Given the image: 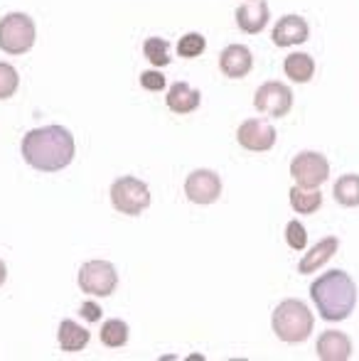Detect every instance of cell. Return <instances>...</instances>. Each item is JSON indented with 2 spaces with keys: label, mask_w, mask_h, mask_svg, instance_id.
<instances>
[{
  "label": "cell",
  "mask_w": 359,
  "mask_h": 361,
  "mask_svg": "<svg viewBox=\"0 0 359 361\" xmlns=\"http://www.w3.org/2000/svg\"><path fill=\"white\" fill-rule=\"evenodd\" d=\"M23 157L39 172H59L74 160V135L62 126H44L23 138Z\"/></svg>",
  "instance_id": "6da1fadb"
},
{
  "label": "cell",
  "mask_w": 359,
  "mask_h": 361,
  "mask_svg": "<svg viewBox=\"0 0 359 361\" xmlns=\"http://www.w3.org/2000/svg\"><path fill=\"white\" fill-rule=\"evenodd\" d=\"M310 298L317 312L327 322H342L355 312L357 305V286L345 271L322 273L310 286Z\"/></svg>",
  "instance_id": "7a4b0ae2"
},
{
  "label": "cell",
  "mask_w": 359,
  "mask_h": 361,
  "mask_svg": "<svg viewBox=\"0 0 359 361\" xmlns=\"http://www.w3.org/2000/svg\"><path fill=\"white\" fill-rule=\"evenodd\" d=\"M273 332L281 342L286 344H300L310 337L312 332V312L308 310L305 302L300 300H283L276 310H273Z\"/></svg>",
  "instance_id": "3957f363"
},
{
  "label": "cell",
  "mask_w": 359,
  "mask_h": 361,
  "mask_svg": "<svg viewBox=\"0 0 359 361\" xmlns=\"http://www.w3.org/2000/svg\"><path fill=\"white\" fill-rule=\"evenodd\" d=\"M37 27L25 13H10L0 20V49L8 54H25L32 49Z\"/></svg>",
  "instance_id": "277c9868"
},
{
  "label": "cell",
  "mask_w": 359,
  "mask_h": 361,
  "mask_svg": "<svg viewBox=\"0 0 359 361\" xmlns=\"http://www.w3.org/2000/svg\"><path fill=\"white\" fill-rule=\"evenodd\" d=\"M111 202H114V209L121 214L138 216L150 207V190L138 177H118L111 185Z\"/></svg>",
  "instance_id": "5b68a950"
},
{
  "label": "cell",
  "mask_w": 359,
  "mask_h": 361,
  "mask_svg": "<svg viewBox=\"0 0 359 361\" xmlns=\"http://www.w3.org/2000/svg\"><path fill=\"white\" fill-rule=\"evenodd\" d=\"M79 288L94 298H109L118 286V273L109 261H89L79 268Z\"/></svg>",
  "instance_id": "8992f818"
},
{
  "label": "cell",
  "mask_w": 359,
  "mask_h": 361,
  "mask_svg": "<svg viewBox=\"0 0 359 361\" xmlns=\"http://www.w3.org/2000/svg\"><path fill=\"white\" fill-rule=\"evenodd\" d=\"M291 175L296 180V185L315 190V187H320L330 177V162H327V157L322 152L315 150L298 152L291 162Z\"/></svg>",
  "instance_id": "52a82bcc"
},
{
  "label": "cell",
  "mask_w": 359,
  "mask_h": 361,
  "mask_svg": "<svg viewBox=\"0 0 359 361\" xmlns=\"http://www.w3.org/2000/svg\"><path fill=\"white\" fill-rule=\"evenodd\" d=\"M254 106L259 114L271 116V118H283L293 109V91L281 81H266L256 89Z\"/></svg>",
  "instance_id": "ba28073f"
},
{
  "label": "cell",
  "mask_w": 359,
  "mask_h": 361,
  "mask_svg": "<svg viewBox=\"0 0 359 361\" xmlns=\"http://www.w3.org/2000/svg\"><path fill=\"white\" fill-rule=\"evenodd\" d=\"M185 195L195 204H214L221 197V180L212 170H195L185 180Z\"/></svg>",
  "instance_id": "9c48e42d"
},
{
  "label": "cell",
  "mask_w": 359,
  "mask_h": 361,
  "mask_svg": "<svg viewBox=\"0 0 359 361\" xmlns=\"http://www.w3.org/2000/svg\"><path fill=\"white\" fill-rule=\"evenodd\" d=\"M236 140H239L241 147L251 152H266L276 145V128L264 118H249L239 126Z\"/></svg>",
  "instance_id": "30bf717a"
},
{
  "label": "cell",
  "mask_w": 359,
  "mask_h": 361,
  "mask_svg": "<svg viewBox=\"0 0 359 361\" xmlns=\"http://www.w3.org/2000/svg\"><path fill=\"white\" fill-rule=\"evenodd\" d=\"M271 37L276 47H293V44L308 42L310 27H308L305 18H300V15H286V18H281L276 23Z\"/></svg>",
  "instance_id": "8fae6325"
},
{
  "label": "cell",
  "mask_w": 359,
  "mask_h": 361,
  "mask_svg": "<svg viewBox=\"0 0 359 361\" xmlns=\"http://www.w3.org/2000/svg\"><path fill=\"white\" fill-rule=\"evenodd\" d=\"M317 359L322 361H347L352 357V339L345 332L337 329H325L317 337Z\"/></svg>",
  "instance_id": "7c38bea8"
},
{
  "label": "cell",
  "mask_w": 359,
  "mask_h": 361,
  "mask_svg": "<svg viewBox=\"0 0 359 361\" xmlns=\"http://www.w3.org/2000/svg\"><path fill=\"white\" fill-rule=\"evenodd\" d=\"M251 67H254V57H251V49L244 44H229L219 54V69L229 79H244L251 72Z\"/></svg>",
  "instance_id": "4fadbf2b"
},
{
  "label": "cell",
  "mask_w": 359,
  "mask_h": 361,
  "mask_svg": "<svg viewBox=\"0 0 359 361\" xmlns=\"http://www.w3.org/2000/svg\"><path fill=\"white\" fill-rule=\"evenodd\" d=\"M269 3L266 0H249V3L236 8V25L246 35H259L269 25Z\"/></svg>",
  "instance_id": "5bb4252c"
},
{
  "label": "cell",
  "mask_w": 359,
  "mask_h": 361,
  "mask_svg": "<svg viewBox=\"0 0 359 361\" xmlns=\"http://www.w3.org/2000/svg\"><path fill=\"white\" fill-rule=\"evenodd\" d=\"M337 248H340V238L337 236H327V238H322V241H317L315 246H312L310 251L300 258V263H298V273H303V276L315 273L317 268H322L332 256H335Z\"/></svg>",
  "instance_id": "9a60e30c"
},
{
  "label": "cell",
  "mask_w": 359,
  "mask_h": 361,
  "mask_svg": "<svg viewBox=\"0 0 359 361\" xmlns=\"http://www.w3.org/2000/svg\"><path fill=\"white\" fill-rule=\"evenodd\" d=\"M202 94L197 89H192L185 81H175L168 89V96H165V104H168L170 111L175 114H192L195 109H200Z\"/></svg>",
  "instance_id": "2e32d148"
},
{
  "label": "cell",
  "mask_w": 359,
  "mask_h": 361,
  "mask_svg": "<svg viewBox=\"0 0 359 361\" xmlns=\"http://www.w3.org/2000/svg\"><path fill=\"white\" fill-rule=\"evenodd\" d=\"M91 334L89 329H84L82 324H77L74 319H62L57 332V342L62 347V352H82L89 344Z\"/></svg>",
  "instance_id": "e0dca14e"
},
{
  "label": "cell",
  "mask_w": 359,
  "mask_h": 361,
  "mask_svg": "<svg viewBox=\"0 0 359 361\" xmlns=\"http://www.w3.org/2000/svg\"><path fill=\"white\" fill-rule=\"evenodd\" d=\"M283 72L296 84H308L312 79V74H315V59L305 52L288 54L286 62H283Z\"/></svg>",
  "instance_id": "ac0fdd59"
},
{
  "label": "cell",
  "mask_w": 359,
  "mask_h": 361,
  "mask_svg": "<svg viewBox=\"0 0 359 361\" xmlns=\"http://www.w3.org/2000/svg\"><path fill=\"white\" fill-rule=\"evenodd\" d=\"M291 207L298 212V214H315V212L322 207V192H320V187L310 190V187L296 185L291 190Z\"/></svg>",
  "instance_id": "d6986e66"
},
{
  "label": "cell",
  "mask_w": 359,
  "mask_h": 361,
  "mask_svg": "<svg viewBox=\"0 0 359 361\" xmlns=\"http://www.w3.org/2000/svg\"><path fill=\"white\" fill-rule=\"evenodd\" d=\"M332 197L342 207H359V175H342L335 182Z\"/></svg>",
  "instance_id": "ffe728a7"
},
{
  "label": "cell",
  "mask_w": 359,
  "mask_h": 361,
  "mask_svg": "<svg viewBox=\"0 0 359 361\" xmlns=\"http://www.w3.org/2000/svg\"><path fill=\"white\" fill-rule=\"evenodd\" d=\"M101 342L111 349L123 347V344L128 342V324H126L123 319H116V317L106 319V322L101 324Z\"/></svg>",
  "instance_id": "44dd1931"
},
{
  "label": "cell",
  "mask_w": 359,
  "mask_h": 361,
  "mask_svg": "<svg viewBox=\"0 0 359 361\" xmlns=\"http://www.w3.org/2000/svg\"><path fill=\"white\" fill-rule=\"evenodd\" d=\"M170 44L168 39H160V37H148L143 42V54L153 67H168L170 64Z\"/></svg>",
  "instance_id": "7402d4cb"
},
{
  "label": "cell",
  "mask_w": 359,
  "mask_h": 361,
  "mask_svg": "<svg viewBox=\"0 0 359 361\" xmlns=\"http://www.w3.org/2000/svg\"><path fill=\"white\" fill-rule=\"evenodd\" d=\"M205 47H207L205 35L187 32L185 37H180V42H178V54H180V57H185V59H195V57H200V54L205 52Z\"/></svg>",
  "instance_id": "603a6c76"
},
{
  "label": "cell",
  "mask_w": 359,
  "mask_h": 361,
  "mask_svg": "<svg viewBox=\"0 0 359 361\" xmlns=\"http://www.w3.org/2000/svg\"><path fill=\"white\" fill-rule=\"evenodd\" d=\"M18 86H20L18 69L8 62H0V101L10 99L18 91Z\"/></svg>",
  "instance_id": "cb8c5ba5"
},
{
  "label": "cell",
  "mask_w": 359,
  "mask_h": 361,
  "mask_svg": "<svg viewBox=\"0 0 359 361\" xmlns=\"http://www.w3.org/2000/svg\"><path fill=\"white\" fill-rule=\"evenodd\" d=\"M286 241L293 251H303L308 246V233H305V226L300 221H291L286 226Z\"/></svg>",
  "instance_id": "d4e9b609"
},
{
  "label": "cell",
  "mask_w": 359,
  "mask_h": 361,
  "mask_svg": "<svg viewBox=\"0 0 359 361\" xmlns=\"http://www.w3.org/2000/svg\"><path fill=\"white\" fill-rule=\"evenodd\" d=\"M140 86L148 91H160L165 89V76L160 72H143L140 74Z\"/></svg>",
  "instance_id": "484cf974"
},
{
  "label": "cell",
  "mask_w": 359,
  "mask_h": 361,
  "mask_svg": "<svg viewBox=\"0 0 359 361\" xmlns=\"http://www.w3.org/2000/svg\"><path fill=\"white\" fill-rule=\"evenodd\" d=\"M82 317L87 319V322H99L101 319V307L96 302H91V300H87V302H82Z\"/></svg>",
  "instance_id": "4316f807"
},
{
  "label": "cell",
  "mask_w": 359,
  "mask_h": 361,
  "mask_svg": "<svg viewBox=\"0 0 359 361\" xmlns=\"http://www.w3.org/2000/svg\"><path fill=\"white\" fill-rule=\"evenodd\" d=\"M5 278H8V268H5V263L0 261V286L5 283Z\"/></svg>",
  "instance_id": "83f0119b"
}]
</instances>
